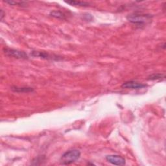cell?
I'll return each instance as SVG.
<instances>
[{
    "instance_id": "obj_12",
    "label": "cell",
    "mask_w": 166,
    "mask_h": 166,
    "mask_svg": "<svg viewBox=\"0 0 166 166\" xmlns=\"http://www.w3.org/2000/svg\"><path fill=\"white\" fill-rule=\"evenodd\" d=\"M83 17H84V19L86 21H90L93 20L92 16L90 14H85L84 16H83Z\"/></svg>"
},
{
    "instance_id": "obj_10",
    "label": "cell",
    "mask_w": 166,
    "mask_h": 166,
    "mask_svg": "<svg viewBox=\"0 0 166 166\" xmlns=\"http://www.w3.org/2000/svg\"><path fill=\"white\" fill-rule=\"evenodd\" d=\"M165 76L164 74H161V73H154L152 75H150L148 77L147 79L148 80H151V81H156V80H161V79H164L165 78Z\"/></svg>"
},
{
    "instance_id": "obj_13",
    "label": "cell",
    "mask_w": 166,
    "mask_h": 166,
    "mask_svg": "<svg viewBox=\"0 0 166 166\" xmlns=\"http://www.w3.org/2000/svg\"><path fill=\"white\" fill-rule=\"evenodd\" d=\"M3 17H4V13H3V10H1V20H3Z\"/></svg>"
},
{
    "instance_id": "obj_1",
    "label": "cell",
    "mask_w": 166,
    "mask_h": 166,
    "mask_svg": "<svg viewBox=\"0 0 166 166\" xmlns=\"http://www.w3.org/2000/svg\"><path fill=\"white\" fill-rule=\"evenodd\" d=\"M152 16L151 14L134 12L127 16V20L130 23L138 25H143L149 22Z\"/></svg>"
},
{
    "instance_id": "obj_8",
    "label": "cell",
    "mask_w": 166,
    "mask_h": 166,
    "mask_svg": "<svg viewBox=\"0 0 166 166\" xmlns=\"http://www.w3.org/2000/svg\"><path fill=\"white\" fill-rule=\"evenodd\" d=\"M50 16L52 17H54L55 18L61 19V20H65V18H66V16H65V14L64 12L58 10L51 11Z\"/></svg>"
},
{
    "instance_id": "obj_4",
    "label": "cell",
    "mask_w": 166,
    "mask_h": 166,
    "mask_svg": "<svg viewBox=\"0 0 166 166\" xmlns=\"http://www.w3.org/2000/svg\"><path fill=\"white\" fill-rule=\"evenodd\" d=\"M31 55L34 57H40L43 59L46 60H59L62 58L58 55H55L54 54H50L47 52L44 51H33L31 52Z\"/></svg>"
},
{
    "instance_id": "obj_11",
    "label": "cell",
    "mask_w": 166,
    "mask_h": 166,
    "mask_svg": "<svg viewBox=\"0 0 166 166\" xmlns=\"http://www.w3.org/2000/svg\"><path fill=\"white\" fill-rule=\"evenodd\" d=\"M5 3L9 4L11 5H19V6H25L27 5V3L25 2H14V1H6Z\"/></svg>"
},
{
    "instance_id": "obj_2",
    "label": "cell",
    "mask_w": 166,
    "mask_h": 166,
    "mask_svg": "<svg viewBox=\"0 0 166 166\" xmlns=\"http://www.w3.org/2000/svg\"><path fill=\"white\" fill-rule=\"evenodd\" d=\"M81 152L77 149L69 150L62 155L60 158V164L62 165H69L75 162L80 158Z\"/></svg>"
},
{
    "instance_id": "obj_7",
    "label": "cell",
    "mask_w": 166,
    "mask_h": 166,
    "mask_svg": "<svg viewBox=\"0 0 166 166\" xmlns=\"http://www.w3.org/2000/svg\"><path fill=\"white\" fill-rule=\"evenodd\" d=\"M11 90L13 91L18 93H25V92H30L33 91L34 90L30 87H18V86H12Z\"/></svg>"
},
{
    "instance_id": "obj_9",
    "label": "cell",
    "mask_w": 166,
    "mask_h": 166,
    "mask_svg": "<svg viewBox=\"0 0 166 166\" xmlns=\"http://www.w3.org/2000/svg\"><path fill=\"white\" fill-rule=\"evenodd\" d=\"M65 3H66L70 5H73V6H79V7H87L90 6V3L88 2H86L73 1V0H71V1L65 2Z\"/></svg>"
},
{
    "instance_id": "obj_6",
    "label": "cell",
    "mask_w": 166,
    "mask_h": 166,
    "mask_svg": "<svg viewBox=\"0 0 166 166\" xmlns=\"http://www.w3.org/2000/svg\"><path fill=\"white\" fill-rule=\"evenodd\" d=\"M147 85L142 84V83L134 81H126L124 82L123 85H121V87L123 88L126 89H141L146 87Z\"/></svg>"
},
{
    "instance_id": "obj_5",
    "label": "cell",
    "mask_w": 166,
    "mask_h": 166,
    "mask_svg": "<svg viewBox=\"0 0 166 166\" xmlns=\"http://www.w3.org/2000/svg\"><path fill=\"white\" fill-rule=\"evenodd\" d=\"M106 160L109 163L115 165H124L126 163L124 158L116 155H110L107 156Z\"/></svg>"
},
{
    "instance_id": "obj_3",
    "label": "cell",
    "mask_w": 166,
    "mask_h": 166,
    "mask_svg": "<svg viewBox=\"0 0 166 166\" xmlns=\"http://www.w3.org/2000/svg\"><path fill=\"white\" fill-rule=\"evenodd\" d=\"M3 51L6 55L8 56H11V57H14L15 59H25V60L29 59L27 54L25 53L24 51H21L17 49H9V48L4 49Z\"/></svg>"
}]
</instances>
